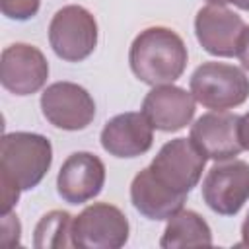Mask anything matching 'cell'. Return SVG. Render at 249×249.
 Instances as JSON below:
<instances>
[{"instance_id": "cell-1", "label": "cell", "mask_w": 249, "mask_h": 249, "mask_svg": "<svg viewBox=\"0 0 249 249\" xmlns=\"http://www.w3.org/2000/svg\"><path fill=\"white\" fill-rule=\"evenodd\" d=\"M187 47L183 39L169 27H148L140 31L128 51L132 74L148 84H173L187 66Z\"/></svg>"}, {"instance_id": "cell-2", "label": "cell", "mask_w": 249, "mask_h": 249, "mask_svg": "<svg viewBox=\"0 0 249 249\" xmlns=\"http://www.w3.org/2000/svg\"><path fill=\"white\" fill-rule=\"evenodd\" d=\"M53 163L51 140L37 132H8L0 144V177L21 191L37 187Z\"/></svg>"}, {"instance_id": "cell-3", "label": "cell", "mask_w": 249, "mask_h": 249, "mask_svg": "<svg viewBox=\"0 0 249 249\" xmlns=\"http://www.w3.org/2000/svg\"><path fill=\"white\" fill-rule=\"evenodd\" d=\"M189 88L195 101L212 111L239 107L249 97L247 74L226 62H202L193 72Z\"/></svg>"}, {"instance_id": "cell-4", "label": "cell", "mask_w": 249, "mask_h": 249, "mask_svg": "<svg viewBox=\"0 0 249 249\" xmlns=\"http://www.w3.org/2000/svg\"><path fill=\"white\" fill-rule=\"evenodd\" d=\"M49 43L54 54L66 62L88 58L97 45V21L84 6L60 8L49 23Z\"/></svg>"}, {"instance_id": "cell-5", "label": "cell", "mask_w": 249, "mask_h": 249, "mask_svg": "<svg viewBox=\"0 0 249 249\" xmlns=\"http://www.w3.org/2000/svg\"><path fill=\"white\" fill-rule=\"evenodd\" d=\"M206 160L204 152L191 138H175L160 148L148 167L165 187L179 195H189L200 181Z\"/></svg>"}, {"instance_id": "cell-6", "label": "cell", "mask_w": 249, "mask_h": 249, "mask_svg": "<svg viewBox=\"0 0 249 249\" xmlns=\"http://www.w3.org/2000/svg\"><path fill=\"white\" fill-rule=\"evenodd\" d=\"M128 220L124 212L109 202L86 206L72 224L74 247L119 249L128 241Z\"/></svg>"}, {"instance_id": "cell-7", "label": "cell", "mask_w": 249, "mask_h": 249, "mask_svg": "<svg viewBox=\"0 0 249 249\" xmlns=\"http://www.w3.org/2000/svg\"><path fill=\"white\" fill-rule=\"evenodd\" d=\"M202 198L216 214H237L249 200V163L231 158L212 165L202 181Z\"/></svg>"}, {"instance_id": "cell-8", "label": "cell", "mask_w": 249, "mask_h": 249, "mask_svg": "<svg viewBox=\"0 0 249 249\" xmlns=\"http://www.w3.org/2000/svg\"><path fill=\"white\" fill-rule=\"evenodd\" d=\"M43 117L62 130H84L95 117V101L74 82H54L41 93Z\"/></svg>"}, {"instance_id": "cell-9", "label": "cell", "mask_w": 249, "mask_h": 249, "mask_svg": "<svg viewBox=\"0 0 249 249\" xmlns=\"http://www.w3.org/2000/svg\"><path fill=\"white\" fill-rule=\"evenodd\" d=\"M49 78L45 54L27 43H14L2 51L0 82L14 95H31L39 91Z\"/></svg>"}, {"instance_id": "cell-10", "label": "cell", "mask_w": 249, "mask_h": 249, "mask_svg": "<svg viewBox=\"0 0 249 249\" xmlns=\"http://www.w3.org/2000/svg\"><path fill=\"white\" fill-rule=\"evenodd\" d=\"M245 23L226 6L208 4L196 12L195 33L200 47L214 56H237Z\"/></svg>"}, {"instance_id": "cell-11", "label": "cell", "mask_w": 249, "mask_h": 249, "mask_svg": "<svg viewBox=\"0 0 249 249\" xmlns=\"http://www.w3.org/2000/svg\"><path fill=\"white\" fill-rule=\"evenodd\" d=\"M105 185V165L91 152L70 154L56 175V191L68 204H84L95 198Z\"/></svg>"}, {"instance_id": "cell-12", "label": "cell", "mask_w": 249, "mask_h": 249, "mask_svg": "<svg viewBox=\"0 0 249 249\" xmlns=\"http://www.w3.org/2000/svg\"><path fill=\"white\" fill-rule=\"evenodd\" d=\"M237 128L239 115L230 111H210L195 121L189 138L204 152L208 160L224 161L239 156L243 150Z\"/></svg>"}, {"instance_id": "cell-13", "label": "cell", "mask_w": 249, "mask_h": 249, "mask_svg": "<svg viewBox=\"0 0 249 249\" xmlns=\"http://www.w3.org/2000/svg\"><path fill=\"white\" fill-rule=\"evenodd\" d=\"M142 113L156 130L175 132L193 121L195 97L191 91L173 84L154 86L142 101Z\"/></svg>"}, {"instance_id": "cell-14", "label": "cell", "mask_w": 249, "mask_h": 249, "mask_svg": "<svg viewBox=\"0 0 249 249\" xmlns=\"http://www.w3.org/2000/svg\"><path fill=\"white\" fill-rule=\"evenodd\" d=\"M99 140L103 150L115 158H136L152 148L154 126L142 111L121 113L105 123Z\"/></svg>"}, {"instance_id": "cell-15", "label": "cell", "mask_w": 249, "mask_h": 249, "mask_svg": "<svg viewBox=\"0 0 249 249\" xmlns=\"http://www.w3.org/2000/svg\"><path fill=\"white\" fill-rule=\"evenodd\" d=\"M187 195H179L165 187L150 167L138 171L130 183L132 206L150 220H169L185 204Z\"/></svg>"}, {"instance_id": "cell-16", "label": "cell", "mask_w": 249, "mask_h": 249, "mask_svg": "<svg viewBox=\"0 0 249 249\" xmlns=\"http://www.w3.org/2000/svg\"><path fill=\"white\" fill-rule=\"evenodd\" d=\"M212 245V231L206 220L195 210H179L173 214L163 230L160 247H208Z\"/></svg>"}, {"instance_id": "cell-17", "label": "cell", "mask_w": 249, "mask_h": 249, "mask_svg": "<svg viewBox=\"0 0 249 249\" xmlns=\"http://www.w3.org/2000/svg\"><path fill=\"white\" fill-rule=\"evenodd\" d=\"M72 224H74V216L68 214L66 210H51V212H47L39 220V224L35 226L33 245L39 247V249H47V247H54V249L74 247Z\"/></svg>"}, {"instance_id": "cell-18", "label": "cell", "mask_w": 249, "mask_h": 249, "mask_svg": "<svg viewBox=\"0 0 249 249\" xmlns=\"http://www.w3.org/2000/svg\"><path fill=\"white\" fill-rule=\"evenodd\" d=\"M39 6H41V0H0L2 14L18 21L31 19L39 12Z\"/></svg>"}, {"instance_id": "cell-19", "label": "cell", "mask_w": 249, "mask_h": 249, "mask_svg": "<svg viewBox=\"0 0 249 249\" xmlns=\"http://www.w3.org/2000/svg\"><path fill=\"white\" fill-rule=\"evenodd\" d=\"M19 233H21V226L19 220L14 212L2 214V243L8 247H14L19 243Z\"/></svg>"}, {"instance_id": "cell-20", "label": "cell", "mask_w": 249, "mask_h": 249, "mask_svg": "<svg viewBox=\"0 0 249 249\" xmlns=\"http://www.w3.org/2000/svg\"><path fill=\"white\" fill-rule=\"evenodd\" d=\"M237 58L245 70H249V25H245L243 35L239 39V49H237Z\"/></svg>"}, {"instance_id": "cell-21", "label": "cell", "mask_w": 249, "mask_h": 249, "mask_svg": "<svg viewBox=\"0 0 249 249\" xmlns=\"http://www.w3.org/2000/svg\"><path fill=\"white\" fill-rule=\"evenodd\" d=\"M239 142L243 146V150L249 152V113H245L243 117H239Z\"/></svg>"}, {"instance_id": "cell-22", "label": "cell", "mask_w": 249, "mask_h": 249, "mask_svg": "<svg viewBox=\"0 0 249 249\" xmlns=\"http://www.w3.org/2000/svg\"><path fill=\"white\" fill-rule=\"evenodd\" d=\"M243 247H249V214L245 216L243 224H241V243Z\"/></svg>"}, {"instance_id": "cell-23", "label": "cell", "mask_w": 249, "mask_h": 249, "mask_svg": "<svg viewBox=\"0 0 249 249\" xmlns=\"http://www.w3.org/2000/svg\"><path fill=\"white\" fill-rule=\"evenodd\" d=\"M228 2H231L233 6H237L241 10H249V0H228Z\"/></svg>"}, {"instance_id": "cell-24", "label": "cell", "mask_w": 249, "mask_h": 249, "mask_svg": "<svg viewBox=\"0 0 249 249\" xmlns=\"http://www.w3.org/2000/svg\"><path fill=\"white\" fill-rule=\"evenodd\" d=\"M206 2L216 4V6H226V4H228V0H206Z\"/></svg>"}]
</instances>
